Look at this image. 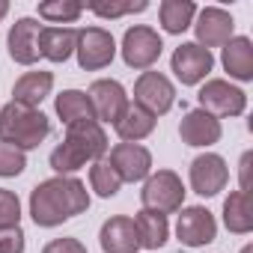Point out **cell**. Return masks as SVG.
<instances>
[{
    "instance_id": "1",
    "label": "cell",
    "mask_w": 253,
    "mask_h": 253,
    "mask_svg": "<svg viewBox=\"0 0 253 253\" xmlns=\"http://www.w3.org/2000/svg\"><path fill=\"white\" fill-rule=\"evenodd\" d=\"M89 209V191L75 176H54L30 191V217L36 226H60Z\"/></svg>"
},
{
    "instance_id": "2",
    "label": "cell",
    "mask_w": 253,
    "mask_h": 253,
    "mask_svg": "<svg viewBox=\"0 0 253 253\" xmlns=\"http://www.w3.org/2000/svg\"><path fill=\"white\" fill-rule=\"evenodd\" d=\"M107 152V134L98 122H78L66 128L63 143L51 152V170L57 176H72L86 161H101Z\"/></svg>"
},
{
    "instance_id": "3",
    "label": "cell",
    "mask_w": 253,
    "mask_h": 253,
    "mask_svg": "<svg viewBox=\"0 0 253 253\" xmlns=\"http://www.w3.org/2000/svg\"><path fill=\"white\" fill-rule=\"evenodd\" d=\"M51 134V119L39 107H24L18 101H9L0 110V140L27 152L36 149Z\"/></svg>"
},
{
    "instance_id": "4",
    "label": "cell",
    "mask_w": 253,
    "mask_h": 253,
    "mask_svg": "<svg viewBox=\"0 0 253 253\" xmlns=\"http://www.w3.org/2000/svg\"><path fill=\"white\" fill-rule=\"evenodd\" d=\"M140 203H143V209H149V211L173 214V211H179L182 203H185V185H182V179H179L173 170L149 173L146 182H143V191H140Z\"/></svg>"
},
{
    "instance_id": "5",
    "label": "cell",
    "mask_w": 253,
    "mask_h": 253,
    "mask_svg": "<svg viewBox=\"0 0 253 253\" xmlns=\"http://www.w3.org/2000/svg\"><path fill=\"white\" fill-rule=\"evenodd\" d=\"M119 51H122V60H125V66H128V69L149 72L158 63V57L164 51V42H161L158 30H152L146 24H134V27L125 30Z\"/></svg>"
},
{
    "instance_id": "6",
    "label": "cell",
    "mask_w": 253,
    "mask_h": 253,
    "mask_svg": "<svg viewBox=\"0 0 253 253\" xmlns=\"http://www.w3.org/2000/svg\"><path fill=\"white\" fill-rule=\"evenodd\" d=\"M197 101H200V110L211 113L214 119H220V116H241L244 107H247L244 89H238L235 84L220 81V78L206 81L200 86V92H197Z\"/></svg>"
},
{
    "instance_id": "7",
    "label": "cell",
    "mask_w": 253,
    "mask_h": 253,
    "mask_svg": "<svg viewBox=\"0 0 253 253\" xmlns=\"http://www.w3.org/2000/svg\"><path fill=\"white\" fill-rule=\"evenodd\" d=\"M134 104L143 107L149 116H164L176 104V86L161 72H143L134 84Z\"/></svg>"
},
{
    "instance_id": "8",
    "label": "cell",
    "mask_w": 253,
    "mask_h": 253,
    "mask_svg": "<svg viewBox=\"0 0 253 253\" xmlns=\"http://www.w3.org/2000/svg\"><path fill=\"white\" fill-rule=\"evenodd\" d=\"M75 54H78V66L84 72H98V69L113 63L116 42L104 27H86V30H78Z\"/></svg>"
},
{
    "instance_id": "9",
    "label": "cell",
    "mask_w": 253,
    "mask_h": 253,
    "mask_svg": "<svg viewBox=\"0 0 253 253\" xmlns=\"http://www.w3.org/2000/svg\"><path fill=\"white\" fill-rule=\"evenodd\" d=\"M170 69L185 86H197L214 69V57H211V51L200 48L197 42H182L170 57Z\"/></svg>"
},
{
    "instance_id": "10",
    "label": "cell",
    "mask_w": 253,
    "mask_h": 253,
    "mask_svg": "<svg viewBox=\"0 0 253 253\" xmlns=\"http://www.w3.org/2000/svg\"><path fill=\"white\" fill-rule=\"evenodd\" d=\"M188 179H191L194 194H200V197H217L226 188V182H229V167H226V161L220 155L206 152V155H197L191 161Z\"/></svg>"
},
{
    "instance_id": "11",
    "label": "cell",
    "mask_w": 253,
    "mask_h": 253,
    "mask_svg": "<svg viewBox=\"0 0 253 253\" xmlns=\"http://www.w3.org/2000/svg\"><path fill=\"white\" fill-rule=\"evenodd\" d=\"M86 98L92 104V113H95V122H116L125 107H128V92L119 81H110V78H101V81H92L89 89H86Z\"/></svg>"
},
{
    "instance_id": "12",
    "label": "cell",
    "mask_w": 253,
    "mask_h": 253,
    "mask_svg": "<svg viewBox=\"0 0 253 253\" xmlns=\"http://www.w3.org/2000/svg\"><path fill=\"white\" fill-rule=\"evenodd\" d=\"M194 18H197V21H194L197 45L206 48V51H209V48H223V45L232 39V33H235L232 15H229L226 9H220V6H206V9H200Z\"/></svg>"
},
{
    "instance_id": "13",
    "label": "cell",
    "mask_w": 253,
    "mask_h": 253,
    "mask_svg": "<svg viewBox=\"0 0 253 253\" xmlns=\"http://www.w3.org/2000/svg\"><path fill=\"white\" fill-rule=\"evenodd\" d=\"M179 220H176V238L185 244V247H203V244H211L214 235H217V220L209 209L203 206H188V209H179Z\"/></svg>"
},
{
    "instance_id": "14",
    "label": "cell",
    "mask_w": 253,
    "mask_h": 253,
    "mask_svg": "<svg viewBox=\"0 0 253 253\" xmlns=\"http://www.w3.org/2000/svg\"><path fill=\"white\" fill-rule=\"evenodd\" d=\"M122 182H143L152 173V155L140 143H116L107 161Z\"/></svg>"
},
{
    "instance_id": "15",
    "label": "cell",
    "mask_w": 253,
    "mask_h": 253,
    "mask_svg": "<svg viewBox=\"0 0 253 253\" xmlns=\"http://www.w3.org/2000/svg\"><path fill=\"white\" fill-rule=\"evenodd\" d=\"M39 33H42V24L36 18H18L9 27L6 48L18 66H33L39 60Z\"/></svg>"
},
{
    "instance_id": "16",
    "label": "cell",
    "mask_w": 253,
    "mask_h": 253,
    "mask_svg": "<svg viewBox=\"0 0 253 253\" xmlns=\"http://www.w3.org/2000/svg\"><path fill=\"white\" fill-rule=\"evenodd\" d=\"M220 134H223V128H220V119H214L211 113H206V110H188L185 116H182V122H179V137H182V143H188V146H214L217 140H220Z\"/></svg>"
},
{
    "instance_id": "17",
    "label": "cell",
    "mask_w": 253,
    "mask_h": 253,
    "mask_svg": "<svg viewBox=\"0 0 253 253\" xmlns=\"http://www.w3.org/2000/svg\"><path fill=\"white\" fill-rule=\"evenodd\" d=\"M98 244L104 253H137L140 241H137V229H134V217L125 214H113L101 223L98 232Z\"/></svg>"
},
{
    "instance_id": "18",
    "label": "cell",
    "mask_w": 253,
    "mask_h": 253,
    "mask_svg": "<svg viewBox=\"0 0 253 253\" xmlns=\"http://www.w3.org/2000/svg\"><path fill=\"white\" fill-rule=\"evenodd\" d=\"M78 30L75 27H42L39 33V57L51 63H66L75 54Z\"/></svg>"
},
{
    "instance_id": "19",
    "label": "cell",
    "mask_w": 253,
    "mask_h": 253,
    "mask_svg": "<svg viewBox=\"0 0 253 253\" xmlns=\"http://www.w3.org/2000/svg\"><path fill=\"white\" fill-rule=\"evenodd\" d=\"M223 69L235 81H253V42L247 36H232L220 54Z\"/></svg>"
},
{
    "instance_id": "20",
    "label": "cell",
    "mask_w": 253,
    "mask_h": 253,
    "mask_svg": "<svg viewBox=\"0 0 253 253\" xmlns=\"http://www.w3.org/2000/svg\"><path fill=\"white\" fill-rule=\"evenodd\" d=\"M54 89V75L51 72H27L15 81L12 86V101L24 104V107H39Z\"/></svg>"
},
{
    "instance_id": "21",
    "label": "cell",
    "mask_w": 253,
    "mask_h": 253,
    "mask_svg": "<svg viewBox=\"0 0 253 253\" xmlns=\"http://www.w3.org/2000/svg\"><path fill=\"white\" fill-rule=\"evenodd\" d=\"M134 229H137L140 247H146V250H158V247H164L167 238H170L167 214H158V211H149V209H140V211H137Z\"/></svg>"
},
{
    "instance_id": "22",
    "label": "cell",
    "mask_w": 253,
    "mask_h": 253,
    "mask_svg": "<svg viewBox=\"0 0 253 253\" xmlns=\"http://www.w3.org/2000/svg\"><path fill=\"white\" fill-rule=\"evenodd\" d=\"M113 128H116V134L125 143H140L143 137H149L155 131V116H149L137 104H128V107H125V113L113 122Z\"/></svg>"
},
{
    "instance_id": "23",
    "label": "cell",
    "mask_w": 253,
    "mask_h": 253,
    "mask_svg": "<svg viewBox=\"0 0 253 253\" xmlns=\"http://www.w3.org/2000/svg\"><path fill=\"white\" fill-rule=\"evenodd\" d=\"M54 110L57 116L69 125H78V122H95V113H92V104L86 98L84 89H63L54 101Z\"/></svg>"
},
{
    "instance_id": "24",
    "label": "cell",
    "mask_w": 253,
    "mask_h": 253,
    "mask_svg": "<svg viewBox=\"0 0 253 253\" xmlns=\"http://www.w3.org/2000/svg\"><path fill=\"white\" fill-rule=\"evenodd\" d=\"M223 226L235 235H247L253 229V206L244 191H229L223 200Z\"/></svg>"
},
{
    "instance_id": "25",
    "label": "cell",
    "mask_w": 253,
    "mask_h": 253,
    "mask_svg": "<svg viewBox=\"0 0 253 253\" xmlns=\"http://www.w3.org/2000/svg\"><path fill=\"white\" fill-rule=\"evenodd\" d=\"M194 15H197V6L191 0H164L158 6V18H161V27L164 33H185L191 24H194Z\"/></svg>"
},
{
    "instance_id": "26",
    "label": "cell",
    "mask_w": 253,
    "mask_h": 253,
    "mask_svg": "<svg viewBox=\"0 0 253 253\" xmlns=\"http://www.w3.org/2000/svg\"><path fill=\"white\" fill-rule=\"evenodd\" d=\"M84 15V3L81 0H42L39 3V18L48 24H72Z\"/></svg>"
},
{
    "instance_id": "27",
    "label": "cell",
    "mask_w": 253,
    "mask_h": 253,
    "mask_svg": "<svg viewBox=\"0 0 253 253\" xmlns=\"http://www.w3.org/2000/svg\"><path fill=\"white\" fill-rule=\"evenodd\" d=\"M89 188H92L98 197L110 200V197H116V194H119L122 179H119V176H116V170L101 158V161H92V167H89Z\"/></svg>"
},
{
    "instance_id": "28",
    "label": "cell",
    "mask_w": 253,
    "mask_h": 253,
    "mask_svg": "<svg viewBox=\"0 0 253 253\" xmlns=\"http://www.w3.org/2000/svg\"><path fill=\"white\" fill-rule=\"evenodd\" d=\"M27 167V155L9 143L0 140V179H12V176H21Z\"/></svg>"
},
{
    "instance_id": "29",
    "label": "cell",
    "mask_w": 253,
    "mask_h": 253,
    "mask_svg": "<svg viewBox=\"0 0 253 253\" xmlns=\"http://www.w3.org/2000/svg\"><path fill=\"white\" fill-rule=\"evenodd\" d=\"M89 9L98 18H122V15H128V12L149 9V3H146V0H137V3H89Z\"/></svg>"
},
{
    "instance_id": "30",
    "label": "cell",
    "mask_w": 253,
    "mask_h": 253,
    "mask_svg": "<svg viewBox=\"0 0 253 253\" xmlns=\"http://www.w3.org/2000/svg\"><path fill=\"white\" fill-rule=\"evenodd\" d=\"M21 220V203L12 191L0 188V226H18Z\"/></svg>"
},
{
    "instance_id": "31",
    "label": "cell",
    "mask_w": 253,
    "mask_h": 253,
    "mask_svg": "<svg viewBox=\"0 0 253 253\" xmlns=\"http://www.w3.org/2000/svg\"><path fill=\"white\" fill-rule=\"evenodd\" d=\"M0 253H24L21 226H0Z\"/></svg>"
},
{
    "instance_id": "32",
    "label": "cell",
    "mask_w": 253,
    "mask_h": 253,
    "mask_svg": "<svg viewBox=\"0 0 253 253\" xmlns=\"http://www.w3.org/2000/svg\"><path fill=\"white\" fill-rule=\"evenodd\" d=\"M42 253H86V247L78 241V238H54L42 247Z\"/></svg>"
},
{
    "instance_id": "33",
    "label": "cell",
    "mask_w": 253,
    "mask_h": 253,
    "mask_svg": "<svg viewBox=\"0 0 253 253\" xmlns=\"http://www.w3.org/2000/svg\"><path fill=\"white\" fill-rule=\"evenodd\" d=\"M250 158H253L250 152L241 155V191H244V194H247V170H250Z\"/></svg>"
},
{
    "instance_id": "34",
    "label": "cell",
    "mask_w": 253,
    "mask_h": 253,
    "mask_svg": "<svg viewBox=\"0 0 253 253\" xmlns=\"http://www.w3.org/2000/svg\"><path fill=\"white\" fill-rule=\"evenodd\" d=\"M6 12H9V3H6V0H0V21L6 18Z\"/></svg>"
},
{
    "instance_id": "35",
    "label": "cell",
    "mask_w": 253,
    "mask_h": 253,
    "mask_svg": "<svg viewBox=\"0 0 253 253\" xmlns=\"http://www.w3.org/2000/svg\"><path fill=\"white\" fill-rule=\"evenodd\" d=\"M241 253H253V244H247V247H241Z\"/></svg>"
}]
</instances>
